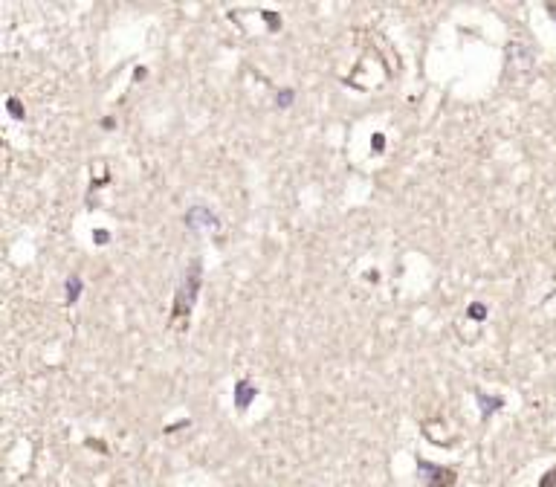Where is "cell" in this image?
Segmentation results:
<instances>
[{
	"mask_svg": "<svg viewBox=\"0 0 556 487\" xmlns=\"http://www.w3.org/2000/svg\"><path fill=\"white\" fill-rule=\"evenodd\" d=\"M75 296H79V279H72L70 284H67V299H70V302H75Z\"/></svg>",
	"mask_w": 556,
	"mask_h": 487,
	"instance_id": "cell-1",
	"label": "cell"
},
{
	"mask_svg": "<svg viewBox=\"0 0 556 487\" xmlns=\"http://www.w3.org/2000/svg\"><path fill=\"white\" fill-rule=\"evenodd\" d=\"M9 110L15 113V116H20V108H18V102H9Z\"/></svg>",
	"mask_w": 556,
	"mask_h": 487,
	"instance_id": "cell-3",
	"label": "cell"
},
{
	"mask_svg": "<svg viewBox=\"0 0 556 487\" xmlns=\"http://www.w3.org/2000/svg\"><path fill=\"white\" fill-rule=\"evenodd\" d=\"M469 316H472V319H484V307L472 305V307H469Z\"/></svg>",
	"mask_w": 556,
	"mask_h": 487,
	"instance_id": "cell-2",
	"label": "cell"
}]
</instances>
